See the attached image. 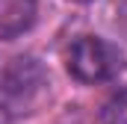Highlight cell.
<instances>
[{
    "label": "cell",
    "mask_w": 127,
    "mask_h": 124,
    "mask_svg": "<svg viewBox=\"0 0 127 124\" xmlns=\"http://www.w3.org/2000/svg\"><path fill=\"white\" fill-rule=\"evenodd\" d=\"M97 124H127V89H121L118 94H112L103 103Z\"/></svg>",
    "instance_id": "4"
},
{
    "label": "cell",
    "mask_w": 127,
    "mask_h": 124,
    "mask_svg": "<svg viewBox=\"0 0 127 124\" xmlns=\"http://www.w3.org/2000/svg\"><path fill=\"white\" fill-rule=\"evenodd\" d=\"M121 50L115 44H109L106 38L100 35H77L68 50H65V65H68V74L86 86H95V83H106L112 77H118L121 71Z\"/></svg>",
    "instance_id": "2"
},
{
    "label": "cell",
    "mask_w": 127,
    "mask_h": 124,
    "mask_svg": "<svg viewBox=\"0 0 127 124\" xmlns=\"http://www.w3.org/2000/svg\"><path fill=\"white\" fill-rule=\"evenodd\" d=\"M35 0H0V38L12 41L35 24Z\"/></svg>",
    "instance_id": "3"
},
{
    "label": "cell",
    "mask_w": 127,
    "mask_h": 124,
    "mask_svg": "<svg viewBox=\"0 0 127 124\" xmlns=\"http://www.w3.org/2000/svg\"><path fill=\"white\" fill-rule=\"evenodd\" d=\"M74 3H89V0H74Z\"/></svg>",
    "instance_id": "5"
},
{
    "label": "cell",
    "mask_w": 127,
    "mask_h": 124,
    "mask_svg": "<svg viewBox=\"0 0 127 124\" xmlns=\"http://www.w3.org/2000/svg\"><path fill=\"white\" fill-rule=\"evenodd\" d=\"M50 94L47 68L35 56H15L0 74V115L3 118H24L41 109Z\"/></svg>",
    "instance_id": "1"
}]
</instances>
